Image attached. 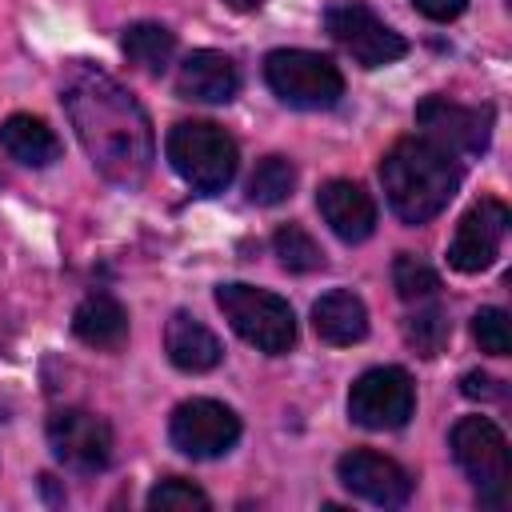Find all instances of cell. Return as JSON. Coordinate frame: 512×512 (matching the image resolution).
<instances>
[{"label":"cell","instance_id":"18","mask_svg":"<svg viewBox=\"0 0 512 512\" xmlns=\"http://www.w3.org/2000/svg\"><path fill=\"white\" fill-rule=\"evenodd\" d=\"M72 332L88 348H120L128 340V308L108 292H92L76 304Z\"/></svg>","mask_w":512,"mask_h":512},{"label":"cell","instance_id":"1","mask_svg":"<svg viewBox=\"0 0 512 512\" xmlns=\"http://www.w3.org/2000/svg\"><path fill=\"white\" fill-rule=\"evenodd\" d=\"M68 124L84 144L92 168L120 188H140L156 160L152 120L140 100L92 64H76L60 88Z\"/></svg>","mask_w":512,"mask_h":512},{"label":"cell","instance_id":"11","mask_svg":"<svg viewBox=\"0 0 512 512\" xmlns=\"http://www.w3.org/2000/svg\"><path fill=\"white\" fill-rule=\"evenodd\" d=\"M416 124L420 136L436 140L448 152H484L492 140V108H472V104H456L448 96H424L416 104Z\"/></svg>","mask_w":512,"mask_h":512},{"label":"cell","instance_id":"12","mask_svg":"<svg viewBox=\"0 0 512 512\" xmlns=\"http://www.w3.org/2000/svg\"><path fill=\"white\" fill-rule=\"evenodd\" d=\"M508 224H512V212L504 200L496 196H484L480 204H472L460 224H456V236L448 244V264L464 276L472 272H484L496 256H500V244L508 236Z\"/></svg>","mask_w":512,"mask_h":512},{"label":"cell","instance_id":"13","mask_svg":"<svg viewBox=\"0 0 512 512\" xmlns=\"http://www.w3.org/2000/svg\"><path fill=\"white\" fill-rule=\"evenodd\" d=\"M336 476H340V484H344L352 496H360V500H368V504H376V508H400V504H408V496H412V476H408V468L396 464V460L384 456V452H372V448H352V452H344V456L336 460Z\"/></svg>","mask_w":512,"mask_h":512},{"label":"cell","instance_id":"30","mask_svg":"<svg viewBox=\"0 0 512 512\" xmlns=\"http://www.w3.org/2000/svg\"><path fill=\"white\" fill-rule=\"evenodd\" d=\"M0 420H8V416H4V404H0Z\"/></svg>","mask_w":512,"mask_h":512},{"label":"cell","instance_id":"16","mask_svg":"<svg viewBox=\"0 0 512 512\" xmlns=\"http://www.w3.org/2000/svg\"><path fill=\"white\" fill-rule=\"evenodd\" d=\"M164 352L180 372H212L224 360V344L192 312H172L164 324Z\"/></svg>","mask_w":512,"mask_h":512},{"label":"cell","instance_id":"6","mask_svg":"<svg viewBox=\"0 0 512 512\" xmlns=\"http://www.w3.org/2000/svg\"><path fill=\"white\" fill-rule=\"evenodd\" d=\"M264 80L268 88L288 104L304 112L332 108L344 96V76L340 68L308 48H276L264 56Z\"/></svg>","mask_w":512,"mask_h":512},{"label":"cell","instance_id":"5","mask_svg":"<svg viewBox=\"0 0 512 512\" xmlns=\"http://www.w3.org/2000/svg\"><path fill=\"white\" fill-rule=\"evenodd\" d=\"M452 460L460 472L476 484L480 504L504 508L508 504V480H512V460H508V440L488 416H460L448 436Z\"/></svg>","mask_w":512,"mask_h":512},{"label":"cell","instance_id":"17","mask_svg":"<svg viewBox=\"0 0 512 512\" xmlns=\"http://www.w3.org/2000/svg\"><path fill=\"white\" fill-rule=\"evenodd\" d=\"M312 328L324 344H336V348L360 344L368 336V308L356 292L332 288L312 304Z\"/></svg>","mask_w":512,"mask_h":512},{"label":"cell","instance_id":"8","mask_svg":"<svg viewBox=\"0 0 512 512\" xmlns=\"http://www.w3.org/2000/svg\"><path fill=\"white\" fill-rule=\"evenodd\" d=\"M324 28L360 68H384L408 52V40L388 28L368 4H332L324 12Z\"/></svg>","mask_w":512,"mask_h":512},{"label":"cell","instance_id":"2","mask_svg":"<svg viewBox=\"0 0 512 512\" xmlns=\"http://www.w3.org/2000/svg\"><path fill=\"white\" fill-rule=\"evenodd\" d=\"M460 176L464 172L456 164V152L440 148L428 136H404L380 160V184L388 208L404 224H428L432 216H440L456 196Z\"/></svg>","mask_w":512,"mask_h":512},{"label":"cell","instance_id":"29","mask_svg":"<svg viewBox=\"0 0 512 512\" xmlns=\"http://www.w3.org/2000/svg\"><path fill=\"white\" fill-rule=\"evenodd\" d=\"M228 8H236V12H256V8H264V0H224Z\"/></svg>","mask_w":512,"mask_h":512},{"label":"cell","instance_id":"4","mask_svg":"<svg viewBox=\"0 0 512 512\" xmlns=\"http://www.w3.org/2000/svg\"><path fill=\"white\" fill-rule=\"evenodd\" d=\"M216 308L224 312V320L232 324V332L240 340H248L256 352L268 356H284L296 344V312L284 296L256 288V284H220L216 288Z\"/></svg>","mask_w":512,"mask_h":512},{"label":"cell","instance_id":"20","mask_svg":"<svg viewBox=\"0 0 512 512\" xmlns=\"http://www.w3.org/2000/svg\"><path fill=\"white\" fill-rule=\"evenodd\" d=\"M120 52L132 68H140L148 76H160L176 56V32L164 28V24H152V20L128 24L124 36H120Z\"/></svg>","mask_w":512,"mask_h":512},{"label":"cell","instance_id":"9","mask_svg":"<svg viewBox=\"0 0 512 512\" xmlns=\"http://www.w3.org/2000/svg\"><path fill=\"white\" fill-rule=\"evenodd\" d=\"M168 440L176 452L192 456V460H216L224 452H232V444L240 440V416L208 396L184 400L176 404L172 420H168Z\"/></svg>","mask_w":512,"mask_h":512},{"label":"cell","instance_id":"22","mask_svg":"<svg viewBox=\"0 0 512 512\" xmlns=\"http://www.w3.org/2000/svg\"><path fill=\"white\" fill-rule=\"evenodd\" d=\"M404 340L420 352V356H440L452 340V320L440 304H424L404 320Z\"/></svg>","mask_w":512,"mask_h":512},{"label":"cell","instance_id":"23","mask_svg":"<svg viewBox=\"0 0 512 512\" xmlns=\"http://www.w3.org/2000/svg\"><path fill=\"white\" fill-rule=\"evenodd\" d=\"M392 288H396V296L404 304H424V300H432L440 292V276H436V268L428 260H420L412 252H400L392 260Z\"/></svg>","mask_w":512,"mask_h":512},{"label":"cell","instance_id":"24","mask_svg":"<svg viewBox=\"0 0 512 512\" xmlns=\"http://www.w3.org/2000/svg\"><path fill=\"white\" fill-rule=\"evenodd\" d=\"M272 248H276L280 264H284L288 272H316V268H324V252H320V244H316L300 224H284V228H276Z\"/></svg>","mask_w":512,"mask_h":512},{"label":"cell","instance_id":"3","mask_svg":"<svg viewBox=\"0 0 512 512\" xmlns=\"http://www.w3.org/2000/svg\"><path fill=\"white\" fill-rule=\"evenodd\" d=\"M164 156L176 176L204 196L224 192L240 168L236 140L212 120H180L164 140Z\"/></svg>","mask_w":512,"mask_h":512},{"label":"cell","instance_id":"15","mask_svg":"<svg viewBox=\"0 0 512 512\" xmlns=\"http://www.w3.org/2000/svg\"><path fill=\"white\" fill-rule=\"evenodd\" d=\"M240 92V68L232 56L216 48H196L184 56L176 72V96L200 100V104H228Z\"/></svg>","mask_w":512,"mask_h":512},{"label":"cell","instance_id":"28","mask_svg":"<svg viewBox=\"0 0 512 512\" xmlns=\"http://www.w3.org/2000/svg\"><path fill=\"white\" fill-rule=\"evenodd\" d=\"M460 392L472 396V400H500V396H504V392L496 388V380L484 376V372H468V376L460 380Z\"/></svg>","mask_w":512,"mask_h":512},{"label":"cell","instance_id":"10","mask_svg":"<svg viewBox=\"0 0 512 512\" xmlns=\"http://www.w3.org/2000/svg\"><path fill=\"white\" fill-rule=\"evenodd\" d=\"M48 448L64 468L96 476L112 464V424L88 408H60L48 416Z\"/></svg>","mask_w":512,"mask_h":512},{"label":"cell","instance_id":"21","mask_svg":"<svg viewBox=\"0 0 512 512\" xmlns=\"http://www.w3.org/2000/svg\"><path fill=\"white\" fill-rule=\"evenodd\" d=\"M296 192V164L284 156H264L248 176V200L276 208Z\"/></svg>","mask_w":512,"mask_h":512},{"label":"cell","instance_id":"7","mask_svg":"<svg viewBox=\"0 0 512 512\" xmlns=\"http://www.w3.org/2000/svg\"><path fill=\"white\" fill-rule=\"evenodd\" d=\"M412 408H416L412 376L404 368H392V364L360 372L348 388V416H352V424H360L368 432L404 428Z\"/></svg>","mask_w":512,"mask_h":512},{"label":"cell","instance_id":"25","mask_svg":"<svg viewBox=\"0 0 512 512\" xmlns=\"http://www.w3.org/2000/svg\"><path fill=\"white\" fill-rule=\"evenodd\" d=\"M148 508H152V512H208L212 500H208V492L196 488L192 480L168 476V480H160V484L148 492Z\"/></svg>","mask_w":512,"mask_h":512},{"label":"cell","instance_id":"27","mask_svg":"<svg viewBox=\"0 0 512 512\" xmlns=\"http://www.w3.org/2000/svg\"><path fill=\"white\" fill-rule=\"evenodd\" d=\"M412 8H416L420 16H428V20H436V24H448V20L464 16L468 0H412Z\"/></svg>","mask_w":512,"mask_h":512},{"label":"cell","instance_id":"19","mask_svg":"<svg viewBox=\"0 0 512 512\" xmlns=\"http://www.w3.org/2000/svg\"><path fill=\"white\" fill-rule=\"evenodd\" d=\"M0 148L28 168H48L60 160V136L32 112H12L0 124Z\"/></svg>","mask_w":512,"mask_h":512},{"label":"cell","instance_id":"14","mask_svg":"<svg viewBox=\"0 0 512 512\" xmlns=\"http://www.w3.org/2000/svg\"><path fill=\"white\" fill-rule=\"evenodd\" d=\"M316 208H320L324 224L344 244H360V240H368L376 232V200L356 180H328V184H320Z\"/></svg>","mask_w":512,"mask_h":512},{"label":"cell","instance_id":"26","mask_svg":"<svg viewBox=\"0 0 512 512\" xmlns=\"http://www.w3.org/2000/svg\"><path fill=\"white\" fill-rule=\"evenodd\" d=\"M472 336H476L480 352H488V356H508V348H512L508 312H504V308H480V312L472 316Z\"/></svg>","mask_w":512,"mask_h":512}]
</instances>
